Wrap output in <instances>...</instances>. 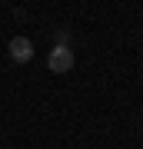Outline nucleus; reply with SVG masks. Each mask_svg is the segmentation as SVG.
<instances>
[{"mask_svg": "<svg viewBox=\"0 0 143 149\" xmlns=\"http://www.w3.org/2000/svg\"><path fill=\"white\" fill-rule=\"evenodd\" d=\"M47 66L53 73H67V70H73V50L70 47H53L50 56H47Z\"/></svg>", "mask_w": 143, "mask_h": 149, "instance_id": "obj_1", "label": "nucleus"}, {"mask_svg": "<svg viewBox=\"0 0 143 149\" xmlns=\"http://www.w3.org/2000/svg\"><path fill=\"white\" fill-rule=\"evenodd\" d=\"M10 60L13 63H30L33 60V43L27 37H13L10 40Z\"/></svg>", "mask_w": 143, "mask_h": 149, "instance_id": "obj_2", "label": "nucleus"}]
</instances>
